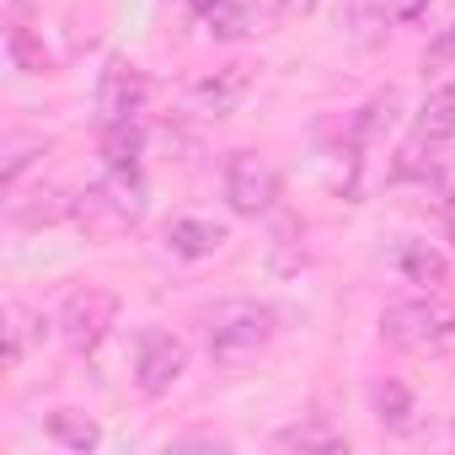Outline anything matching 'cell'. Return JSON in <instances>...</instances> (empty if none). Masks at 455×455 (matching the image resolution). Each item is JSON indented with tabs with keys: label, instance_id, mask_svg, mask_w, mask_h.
<instances>
[{
	"label": "cell",
	"instance_id": "6da1fadb",
	"mask_svg": "<svg viewBox=\"0 0 455 455\" xmlns=\"http://www.w3.org/2000/svg\"><path fill=\"white\" fill-rule=\"evenodd\" d=\"M279 338V311L263 306V300H220L209 311V332H204V348L220 370H242L252 364L268 343Z\"/></svg>",
	"mask_w": 455,
	"mask_h": 455
},
{
	"label": "cell",
	"instance_id": "7a4b0ae2",
	"mask_svg": "<svg viewBox=\"0 0 455 455\" xmlns=\"http://www.w3.org/2000/svg\"><path fill=\"white\" fill-rule=\"evenodd\" d=\"M375 332H380L386 348H402V354L444 348V343H455V306H444L434 290L428 295H412V300H391L380 311Z\"/></svg>",
	"mask_w": 455,
	"mask_h": 455
},
{
	"label": "cell",
	"instance_id": "3957f363",
	"mask_svg": "<svg viewBox=\"0 0 455 455\" xmlns=\"http://www.w3.org/2000/svg\"><path fill=\"white\" fill-rule=\"evenodd\" d=\"M76 214L92 231H129V225L145 214V182H140V166H108L81 198H76Z\"/></svg>",
	"mask_w": 455,
	"mask_h": 455
},
{
	"label": "cell",
	"instance_id": "277c9868",
	"mask_svg": "<svg viewBox=\"0 0 455 455\" xmlns=\"http://www.w3.org/2000/svg\"><path fill=\"white\" fill-rule=\"evenodd\" d=\"M113 322H118V295L86 284V290H70V295H65V306H60V316H54V332L65 338L70 354H97L102 338L113 332Z\"/></svg>",
	"mask_w": 455,
	"mask_h": 455
},
{
	"label": "cell",
	"instance_id": "5b68a950",
	"mask_svg": "<svg viewBox=\"0 0 455 455\" xmlns=\"http://www.w3.org/2000/svg\"><path fill=\"white\" fill-rule=\"evenodd\" d=\"M279 166L263 156V150H231V161H225V204H231V214H268L279 204Z\"/></svg>",
	"mask_w": 455,
	"mask_h": 455
},
{
	"label": "cell",
	"instance_id": "8992f818",
	"mask_svg": "<svg viewBox=\"0 0 455 455\" xmlns=\"http://www.w3.org/2000/svg\"><path fill=\"white\" fill-rule=\"evenodd\" d=\"M188 370V343L166 327H140L134 338V391L140 396H166Z\"/></svg>",
	"mask_w": 455,
	"mask_h": 455
},
{
	"label": "cell",
	"instance_id": "52a82bcc",
	"mask_svg": "<svg viewBox=\"0 0 455 455\" xmlns=\"http://www.w3.org/2000/svg\"><path fill=\"white\" fill-rule=\"evenodd\" d=\"M145 97H150V81L140 65L129 60H108L102 76H97V118L102 124H129L145 113Z\"/></svg>",
	"mask_w": 455,
	"mask_h": 455
},
{
	"label": "cell",
	"instance_id": "ba28073f",
	"mask_svg": "<svg viewBox=\"0 0 455 455\" xmlns=\"http://www.w3.org/2000/svg\"><path fill=\"white\" fill-rule=\"evenodd\" d=\"M450 140H455V86H434L412 113V156H423V150L434 156Z\"/></svg>",
	"mask_w": 455,
	"mask_h": 455
},
{
	"label": "cell",
	"instance_id": "9c48e42d",
	"mask_svg": "<svg viewBox=\"0 0 455 455\" xmlns=\"http://www.w3.org/2000/svg\"><path fill=\"white\" fill-rule=\"evenodd\" d=\"M252 92V65H225V70H214V76H204V81H193V92H188V102L198 108V113H231L242 97Z\"/></svg>",
	"mask_w": 455,
	"mask_h": 455
},
{
	"label": "cell",
	"instance_id": "30bf717a",
	"mask_svg": "<svg viewBox=\"0 0 455 455\" xmlns=\"http://www.w3.org/2000/svg\"><path fill=\"white\" fill-rule=\"evenodd\" d=\"M391 268H396L407 284H423V290H439V284L450 279L444 252H439V247H428V242H418V236H402V242L391 247Z\"/></svg>",
	"mask_w": 455,
	"mask_h": 455
},
{
	"label": "cell",
	"instance_id": "8fae6325",
	"mask_svg": "<svg viewBox=\"0 0 455 455\" xmlns=\"http://www.w3.org/2000/svg\"><path fill=\"white\" fill-rule=\"evenodd\" d=\"M225 247V225L204 220V214H188V220H172V231H166V252L182 258V263H204Z\"/></svg>",
	"mask_w": 455,
	"mask_h": 455
},
{
	"label": "cell",
	"instance_id": "7c38bea8",
	"mask_svg": "<svg viewBox=\"0 0 455 455\" xmlns=\"http://www.w3.org/2000/svg\"><path fill=\"white\" fill-rule=\"evenodd\" d=\"M198 22H204V33L220 38V44H242V38L263 33V12L252 6V0H214V6L198 12Z\"/></svg>",
	"mask_w": 455,
	"mask_h": 455
},
{
	"label": "cell",
	"instance_id": "4fadbf2b",
	"mask_svg": "<svg viewBox=\"0 0 455 455\" xmlns=\"http://www.w3.org/2000/svg\"><path fill=\"white\" fill-rule=\"evenodd\" d=\"M0 322H6V327H0V332H6V364H22L49 338V316L33 311V306H22V300H12L6 311H0Z\"/></svg>",
	"mask_w": 455,
	"mask_h": 455
},
{
	"label": "cell",
	"instance_id": "5bb4252c",
	"mask_svg": "<svg viewBox=\"0 0 455 455\" xmlns=\"http://www.w3.org/2000/svg\"><path fill=\"white\" fill-rule=\"evenodd\" d=\"M44 434H49L60 450H76V455H86V450L102 444L97 418H86V412H76V407H54V412L44 418Z\"/></svg>",
	"mask_w": 455,
	"mask_h": 455
},
{
	"label": "cell",
	"instance_id": "9a60e30c",
	"mask_svg": "<svg viewBox=\"0 0 455 455\" xmlns=\"http://www.w3.org/2000/svg\"><path fill=\"white\" fill-rule=\"evenodd\" d=\"M370 407H375V418L386 423V428H412V412H418V402H412V391L402 386V380H375L370 386Z\"/></svg>",
	"mask_w": 455,
	"mask_h": 455
},
{
	"label": "cell",
	"instance_id": "2e32d148",
	"mask_svg": "<svg viewBox=\"0 0 455 455\" xmlns=\"http://www.w3.org/2000/svg\"><path fill=\"white\" fill-rule=\"evenodd\" d=\"M140 156H145V129H140V118H129V124H102V161H108V166H140Z\"/></svg>",
	"mask_w": 455,
	"mask_h": 455
},
{
	"label": "cell",
	"instance_id": "e0dca14e",
	"mask_svg": "<svg viewBox=\"0 0 455 455\" xmlns=\"http://www.w3.org/2000/svg\"><path fill=\"white\" fill-rule=\"evenodd\" d=\"M279 444H284V450H343L348 439H343L327 418H316V412H311V418H300V423L279 428Z\"/></svg>",
	"mask_w": 455,
	"mask_h": 455
},
{
	"label": "cell",
	"instance_id": "ac0fdd59",
	"mask_svg": "<svg viewBox=\"0 0 455 455\" xmlns=\"http://www.w3.org/2000/svg\"><path fill=\"white\" fill-rule=\"evenodd\" d=\"M44 150H49V140H38V134H6V161H0V177H6V188H17L22 172H28Z\"/></svg>",
	"mask_w": 455,
	"mask_h": 455
},
{
	"label": "cell",
	"instance_id": "d6986e66",
	"mask_svg": "<svg viewBox=\"0 0 455 455\" xmlns=\"http://www.w3.org/2000/svg\"><path fill=\"white\" fill-rule=\"evenodd\" d=\"M428 6H434V0H375V12H380L386 22H402V28H407V22H418Z\"/></svg>",
	"mask_w": 455,
	"mask_h": 455
},
{
	"label": "cell",
	"instance_id": "ffe728a7",
	"mask_svg": "<svg viewBox=\"0 0 455 455\" xmlns=\"http://www.w3.org/2000/svg\"><path fill=\"white\" fill-rule=\"evenodd\" d=\"M322 6V0H274V12L284 17V22H295V17H311Z\"/></svg>",
	"mask_w": 455,
	"mask_h": 455
},
{
	"label": "cell",
	"instance_id": "44dd1931",
	"mask_svg": "<svg viewBox=\"0 0 455 455\" xmlns=\"http://www.w3.org/2000/svg\"><path fill=\"white\" fill-rule=\"evenodd\" d=\"M428 54H434V60H455V22L434 38V49H428Z\"/></svg>",
	"mask_w": 455,
	"mask_h": 455
},
{
	"label": "cell",
	"instance_id": "7402d4cb",
	"mask_svg": "<svg viewBox=\"0 0 455 455\" xmlns=\"http://www.w3.org/2000/svg\"><path fill=\"white\" fill-rule=\"evenodd\" d=\"M444 231H450V242H455V193H450V204H444Z\"/></svg>",
	"mask_w": 455,
	"mask_h": 455
},
{
	"label": "cell",
	"instance_id": "603a6c76",
	"mask_svg": "<svg viewBox=\"0 0 455 455\" xmlns=\"http://www.w3.org/2000/svg\"><path fill=\"white\" fill-rule=\"evenodd\" d=\"M188 6H193V17H198V12H204V6H214V0H188Z\"/></svg>",
	"mask_w": 455,
	"mask_h": 455
}]
</instances>
